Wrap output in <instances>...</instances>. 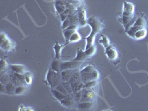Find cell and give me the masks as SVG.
I'll list each match as a JSON object with an SVG mask.
<instances>
[{
    "label": "cell",
    "instance_id": "obj_1",
    "mask_svg": "<svg viewBox=\"0 0 148 111\" xmlns=\"http://www.w3.org/2000/svg\"><path fill=\"white\" fill-rule=\"evenodd\" d=\"M88 25L91 26L92 27V33L90 34V36H88L87 39H86V46H85V50L89 48L90 47H91L92 45H94V39L96 35L99 33H100L102 30V29L104 28V25L102 24V22H101L100 19H99L96 17H90L88 18Z\"/></svg>",
    "mask_w": 148,
    "mask_h": 111
},
{
    "label": "cell",
    "instance_id": "obj_2",
    "mask_svg": "<svg viewBox=\"0 0 148 111\" xmlns=\"http://www.w3.org/2000/svg\"><path fill=\"white\" fill-rule=\"evenodd\" d=\"M46 82H47V84L51 87V88H55L62 82L61 73L54 71L50 67L46 76Z\"/></svg>",
    "mask_w": 148,
    "mask_h": 111
},
{
    "label": "cell",
    "instance_id": "obj_3",
    "mask_svg": "<svg viewBox=\"0 0 148 111\" xmlns=\"http://www.w3.org/2000/svg\"><path fill=\"white\" fill-rule=\"evenodd\" d=\"M15 42L10 39L8 36L5 33H1V42H0V47L1 50L5 53H10L15 51L16 49Z\"/></svg>",
    "mask_w": 148,
    "mask_h": 111
},
{
    "label": "cell",
    "instance_id": "obj_4",
    "mask_svg": "<svg viewBox=\"0 0 148 111\" xmlns=\"http://www.w3.org/2000/svg\"><path fill=\"white\" fill-rule=\"evenodd\" d=\"M96 88H83L80 101H95L98 94L97 90Z\"/></svg>",
    "mask_w": 148,
    "mask_h": 111
},
{
    "label": "cell",
    "instance_id": "obj_5",
    "mask_svg": "<svg viewBox=\"0 0 148 111\" xmlns=\"http://www.w3.org/2000/svg\"><path fill=\"white\" fill-rule=\"evenodd\" d=\"M105 54L108 59L112 61L113 62H114L115 61L119 60V53L117 51V49L113 45L110 44L108 47H105Z\"/></svg>",
    "mask_w": 148,
    "mask_h": 111
},
{
    "label": "cell",
    "instance_id": "obj_6",
    "mask_svg": "<svg viewBox=\"0 0 148 111\" xmlns=\"http://www.w3.org/2000/svg\"><path fill=\"white\" fill-rule=\"evenodd\" d=\"M81 62L73 59L72 61L69 62H61V71H64V70H71V69H78L80 65L82 64Z\"/></svg>",
    "mask_w": 148,
    "mask_h": 111
},
{
    "label": "cell",
    "instance_id": "obj_7",
    "mask_svg": "<svg viewBox=\"0 0 148 111\" xmlns=\"http://www.w3.org/2000/svg\"><path fill=\"white\" fill-rule=\"evenodd\" d=\"M134 5L131 2H125L123 4L122 15L124 16H133L135 14Z\"/></svg>",
    "mask_w": 148,
    "mask_h": 111
},
{
    "label": "cell",
    "instance_id": "obj_8",
    "mask_svg": "<svg viewBox=\"0 0 148 111\" xmlns=\"http://www.w3.org/2000/svg\"><path fill=\"white\" fill-rule=\"evenodd\" d=\"M78 17H79V27H85L88 25V18L86 17V11L84 8L78 9Z\"/></svg>",
    "mask_w": 148,
    "mask_h": 111
},
{
    "label": "cell",
    "instance_id": "obj_9",
    "mask_svg": "<svg viewBox=\"0 0 148 111\" xmlns=\"http://www.w3.org/2000/svg\"><path fill=\"white\" fill-rule=\"evenodd\" d=\"M132 26L138 27V28H145L147 27V19L143 14H138L136 19ZM131 26V27H132Z\"/></svg>",
    "mask_w": 148,
    "mask_h": 111
},
{
    "label": "cell",
    "instance_id": "obj_10",
    "mask_svg": "<svg viewBox=\"0 0 148 111\" xmlns=\"http://www.w3.org/2000/svg\"><path fill=\"white\" fill-rule=\"evenodd\" d=\"M79 27V25H71L69 26L67 28L63 29V34H64V39H65L67 43L68 42V41H69L70 37L71 36V35H72L75 31H76V30H77Z\"/></svg>",
    "mask_w": 148,
    "mask_h": 111
},
{
    "label": "cell",
    "instance_id": "obj_11",
    "mask_svg": "<svg viewBox=\"0 0 148 111\" xmlns=\"http://www.w3.org/2000/svg\"><path fill=\"white\" fill-rule=\"evenodd\" d=\"M95 101H80L77 103V108L79 110H89L95 108Z\"/></svg>",
    "mask_w": 148,
    "mask_h": 111
},
{
    "label": "cell",
    "instance_id": "obj_12",
    "mask_svg": "<svg viewBox=\"0 0 148 111\" xmlns=\"http://www.w3.org/2000/svg\"><path fill=\"white\" fill-rule=\"evenodd\" d=\"M10 70L16 73L19 74H25L28 71L27 67L22 64H10Z\"/></svg>",
    "mask_w": 148,
    "mask_h": 111
},
{
    "label": "cell",
    "instance_id": "obj_13",
    "mask_svg": "<svg viewBox=\"0 0 148 111\" xmlns=\"http://www.w3.org/2000/svg\"><path fill=\"white\" fill-rule=\"evenodd\" d=\"M77 69H71V70H64V71H61V76L62 81L64 82H69L70 79L71 78L73 74L77 71Z\"/></svg>",
    "mask_w": 148,
    "mask_h": 111
},
{
    "label": "cell",
    "instance_id": "obj_14",
    "mask_svg": "<svg viewBox=\"0 0 148 111\" xmlns=\"http://www.w3.org/2000/svg\"><path fill=\"white\" fill-rule=\"evenodd\" d=\"M51 93L53 96V97L55 98L56 99H57L58 101H61V100L64 99L65 98L68 97L71 94H64L62 92H59V90H57L55 88H51Z\"/></svg>",
    "mask_w": 148,
    "mask_h": 111
},
{
    "label": "cell",
    "instance_id": "obj_15",
    "mask_svg": "<svg viewBox=\"0 0 148 111\" xmlns=\"http://www.w3.org/2000/svg\"><path fill=\"white\" fill-rule=\"evenodd\" d=\"M88 59H89V58H88V56L86 55L85 52L83 51V50H82V49L79 47V48H78L77 50V55H76V56L73 59L74 60L78 61V62H83L84 61L88 60Z\"/></svg>",
    "mask_w": 148,
    "mask_h": 111
},
{
    "label": "cell",
    "instance_id": "obj_16",
    "mask_svg": "<svg viewBox=\"0 0 148 111\" xmlns=\"http://www.w3.org/2000/svg\"><path fill=\"white\" fill-rule=\"evenodd\" d=\"M147 30L146 27L145 28H141L140 30H137L136 32L135 33L134 35V39H136V40H141V39L145 38V36H147Z\"/></svg>",
    "mask_w": 148,
    "mask_h": 111
},
{
    "label": "cell",
    "instance_id": "obj_17",
    "mask_svg": "<svg viewBox=\"0 0 148 111\" xmlns=\"http://www.w3.org/2000/svg\"><path fill=\"white\" fill-rule=\"evenodd\" d=\"M64 45H59L58 42H56L55 45L53 46V49L55 51V58L58 59H61L62 55V50L64 48Z\"/></svg>",
    "mask_w": 148,
    "mask_h": 111
},
{
    "label": "cell",
    "instance_id": "obj_18",
    "mask_svg": "<svg viewBox=\"0 0 148 111\" xmlns=\"http://www.w3.org/2000/svg\"><path fill=\"white\" fill-rule=\"evenodd\" d=\"M52 70L56 72H61V62L60 59H53L51 62V67H50Z\"/></svg>",
    "mask_w": 148,
    "mask_h": 111
},
{
    "label": "cell",
    "instance_id": "obj_19",
    "mask_svg": "<svg viewBox=\"0 0 148 111\" xmlns=\"http://www.w3.org/2000/svg\"><path fill=\"white\" fill-rule=\"evenodd\" d=\"M1 70H0V74H2L5 72H8V71H10V64H8V62H7L6 59H4L3 57L1 59Z\"/></svg>",
    "mask_w": 148,
    "mask_h": 111
},
{
    "label": "cell",
    "instance_id": "obj_20",
    "mask_svg": "<svg viewBox=\"0 0 148 111\" xmlns=\"http://www.w3.org/2000/svg\"><path fill=\"white\" fill-rule=\"evenodd\" d=\"M80 82H82L81 75H80V72L77 71L72 75V76H71V78L69 80V83L72 84H74V83Z\"/></svg>",
    "mask_w": 148,
    "mask_h": 111
},
{
    "label": "cell",
    "instance_id": "obj_21",
    "mask_svg": "<svg viewBox=\"0 0 148 111\" xmlns=\"http://www.w3.org/2000/svg\"><path fill=\"white\" fill-rule=\"evenodd\" d=\"M6 85V93L10 95H15V90L16 88V85L12 82H9Z\"/></svg>",
    "mask_w": 148,
    "mask_h": 111
},
{
    "label": "cell",
    "instance_id": "obj_22",
    "mask_svg": "<svg viewBox=\"0 0 148 111\" xmlns=\"http://www.w3.org/2000/svg\"><path fill=\"white\" fill-rule=\"evenodd\" d=\"M82 39L81 35L77 32V31H75L73 34L71 35V36L70 37L69 41L67 43H74V42H78Z\"/></svg>",
    "mask_w": 148,
    "mask_h": 111
},
{
    "label": "cell",
    "instance_id": "obj_23",
    "mask_svg": "<svg viewBox=\"0 0 148 111\" xmlns=\"http://www.w3.org/2000/svg\"><path fill=\"white\" fill-rule=\"evenodd\" d=\"M27 88H28V86H25V85H18L16 86V88L15 90V95H23L25 94L27 91Z\"/></svg>",
    "mask_w": 148,
    "mask_h": 111
},
{
    "label": "cell",
    "instance_id": "obj_24",
    "mask_svg": "<svg viewBox=\"0 0 148 111\" xmlns=\"http://www.w3.org/2000/svg\"><path fill=\"white\" fill-rule=\"evenodd\" d=\"M33 79H34V76H33V73L30 71H28L25 73V82L27 86H30V84H32Z\"/></svg>",
    "mask_w": 148,
    "mask_h": 111
},
{
    "label": "cell",
    "instance_id": "obj_25",
    "mask_svg": "<svg viewBox=\"0 0 148 111\" xmlns=\"http://www.w3.org/2000/svg\"><path fill=\"white\" fill-rule=\"evenodd\" d=\"M99 43L104 46V48L110 45V41H109V39H108V37H107L105 35H103V34H100Z\"/></svg>",
    "mask_w": 148,
    "mask_h": 111
},
{
    "label": "cell",
    "instance_id": "obj_26",
    "mask_svg": "<svg viewBox=\"0 0 148 111\" xmlns=\"http://www.w3.org/2000/svg\"><path fill=\"white\" fill-rule=\"evenodd\" d=\"M96 46L93 45H92L91 47H90L88 49L85 50V51H84V52H85L86 55L88 56V58H90L96 53Z\"/></svg>",
    "mask_w": 148,
    "mask_h": 111
},
{
    "label": "cell",
    "instance_id": "obj_27",
    "mask_svg": "<svg viewBox=\"0 0 148 111\" xmlns=\"http://www.w3.org/2000/svg\"><path fill=\"white\" fill-rule=\"evenodd\" d=\"M96 68L92 64H88V65H86L85 67H84L83 68H82L79 72L80 73H92V71H95Z\"/></svg>",
    "mask_w": 148,
    "mask_h": 111
},
{
    "label": "cell",
    "instance_id": "obj_28",
    "mask_svg": "<svg viewBox=\"0 0 148 111\" xmlns=\"http://www.w3.org/2000/svg\"><path fill=\"white\" fill-rule=\"evenodd\" d=\"M98 85H99L98 80H91V81H90V82H88L84 84V88H96Z\"/></svg>",
    "mask_w": 148,
    "mask_h": 111
},
{
    "label": "cell",
    "instance_id": "obj_29",
    "mask_svg": "<svg viewBox=\"0 0 148 111\" xmlns=\"http://www.w3.org/2000/svg\"><path fill=\"white\" fill-rule=\"evenodd\" d=\"M55 89H56L57 90H59V92H62V93H64V94H69L68 92H67V91L66 90L65 88H64V86H63V84L61 83V84H59V85H57L56 87L55 88Z\"/></svg>",
    "mask_w": 148,
    "mask_h": 111
},
{
    "label": "cell",
    "instance_id": "obj_30",
    "mask_svg": "<svg viewBox=\"0 0 148 111\" xmlns=\"http://www.w3.org/2000/svg\"><path fill=\"white\" fill-rule=\"evenodd\" d=\"M1 92L2 93H6V85L1 83Z\"/></svg>",
    "mask_w": 148,
    "mask_h": 111
},
{
    "label": "cell",
    "instance_id": "obj_31",
    "mask_svg": "<svg viewBox=\"0 0 148 111\" xmlns=\"http://www.w3.org/2000/svg\"><path fill=\"white\" fill-rule=\"evenodd\" d=\"M79 1H80V2H81V1H82V0H79Z\"/></svg>",
    "mask_w": 148,
    "mask_h": 111
}]
</instances>
